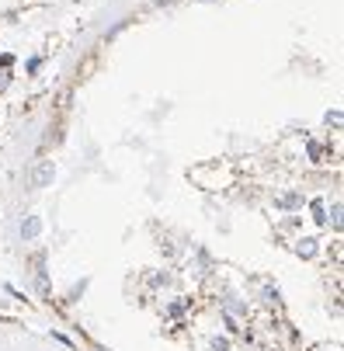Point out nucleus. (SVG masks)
Returning a JSON list of instances; mask_svg holds the SVG:
<instances>
[{"label": "nucleus", "mask_w": 344, "mask_h": 351, "mask_svg": "<svg viewBox=\"0 0 344 351\" xmlns=\"http://www.w3.org/2000/svg\"><path fill=\"white\" fill-rule=\"evenodd\" d=\"M53 174H56L53 160H38L35 171H32V178H28V184H32V188H45L49 181H53Z\"/></svg>", "instance_id": "nucleus-1"}, {"label": "nucleus", "mask_w": 344, "mask_h": 351, "mask_svg": "<svg viewBox=\"0 0 344 351\" xmlns=\"http://www.w3.org/2000/svg\"><path fill=\"white\" fill-rule=\"evenodd\" d=\"M275 206H278V209H296V206H303V195H299V191H288V195L278 198Z\"/></svg>", "instance_id": "nucleus-3"}, {"label": "nucleus", "mask_w": 344, "mask_h": 351, "mask_svg": "<svg viewBox=\"0 0 344 351\" xmlns=\"http://www.w3.org/2000/svg\"><path fill=\"white\" fill-rule=\"evenodd\" d=\"M8 77H11V73H8V66H0V90L8 87Z\"/></svg>", "instance_id": "nucleus-8"}, {"label": "nucleus", "mask_w": 344, "mask_h": 351, "mask_svg": "<svg viewBox=\"0 0 344 351\" xmlns=\"http://www.w3.org/2000/svg\"><path fill=\"white\" fill-rule=\"evenodd\" d=\"M212 351H230V341L226 337H212Z\"/></svg>", "instance_id": "nucleus-7"}, {"label": "nucleus", "mask_w": 344, "mask_h": 351, "mask_svg": "<svg viewBox=\"0 0 344 351\" xmlns=\"http://www.w3.org/2000/svg\"><path fill=\"white\" fill-rule=\"evenodd\" d=\"M223 313H230V317H243V313H247V303H240L236 295H230V299H226V310H223Z\"/></svg>", "instance_id": "nucleus-4"}, {"label": "nucleus", "mask_w": 344, "mask_h": 351, "mask_svg": "<svg viewBox=\"0 0 344 351\" xmlns=\"http://www.w3.org/2000/svg\"><path fill=\"white\" fill-rule=\"evenodd\" d=\"M296 250H299L303 258H313V254H317V240H313V237H306V240H299V247H296Z\"/></svg>", "instance_id": "nucleus-5"}, {"label": "nucleus", "mask_w": 344, "mask_h": 351, "mask_svg": "<svg viewBox=\"0 0 344 351\" xmlns=\"http://www.w3.org/2000/svg\"><path fill=\"white\" fill-rule=\"evenodd\" d=\"M38 233H42V223H38L35 216H28V219L21 223V237H25V240H35Z\"/></svg>", "instance_id": "nucleus-2"}, {"label": "nucleus", "mask_w": 344, "mask_h": 351, "mask_svg": "<svg viewBox=\"0 0 344 351\" xmlns=\"http://www.w3.org/2000/svg\"><path fill=\"white\" fill-rule=\"evenodd\" d=\"M223 324H226V330H230V334H236V330H240V327H236V317H230V313H223Z\"/></svg>", "instance_id": "nucleus-6"}, {"label": "nucleus", "mask_w": 344, "mask_h": 351, "mask_svg": "<svg viewBox=\"0 0 344 351\" xmlns=\"http://www.w3.org/2000/svg\"><path fill=\"white\" fill-rule=\"evenodd\" d=\"M330 213H334V216H330V219H334V226H341V206H337V202H334V209H330Z\"/></svg>", "instance_id": "nucleus-9"}]
</instances>
